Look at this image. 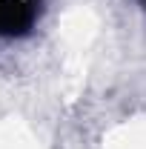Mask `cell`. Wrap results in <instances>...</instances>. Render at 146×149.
Returning a JSON list of instances; mask_svg holds the SVG:
<instances>
[{
  "label": "cell",
  "instance_id": "cell-1",
  "mask_svg": "<svg viewBox=\"0 0 146 149\" xmlns=\"http://www.w3.org/2000/svg\"><path fill=\"white\" fill-rule=\"evenodd\" d=\"M35 23L32 0H0V37H15L29 32Z\"/></svg>",
  "mask_w": 146,
  "mask_h": 149
},
{
  "label": "cell",
  "instance_id": "cell-2",
  "mask_svg": "<svg viewBox=\"0 0 146 149\" xmlns=\"http://www.w3.org/2000/svg\"><path fill=\"white\" fill-rule=\"evenodd\" d=\"M143 6H146V0H143Z\"/></svg>",
  "mask_w": 146,
  "mask_h": 149
}]
</instances>
